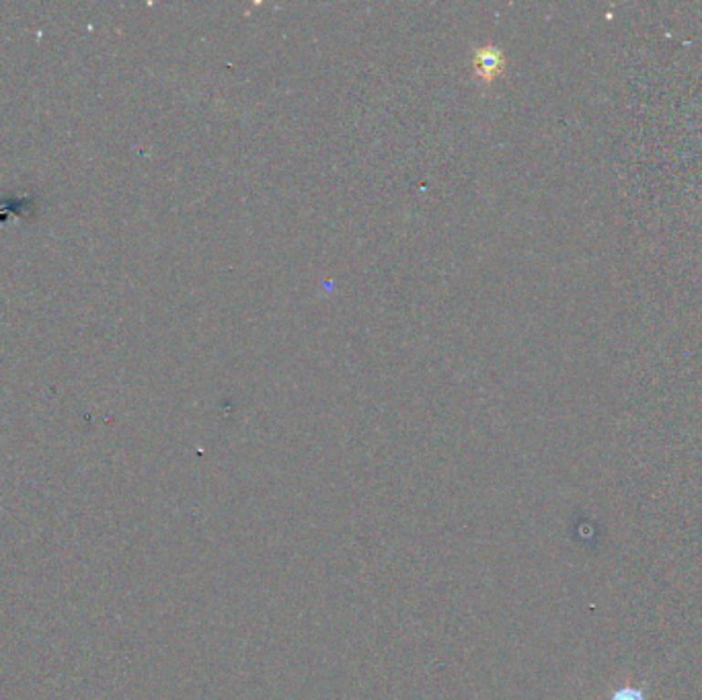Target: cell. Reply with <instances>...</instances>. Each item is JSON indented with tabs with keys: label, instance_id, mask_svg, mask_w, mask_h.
Wrapping results in <instances>:
<instances>
[{
	"label": "cell",
	"instance_id": "obj_1",
	"mask_svg": "<svg viewBox=\"0 0 702 700\" xmlns=\"http://www.w3.org/2000/svg\"><path fill=\"white\" fill-rule=\"evenodd\" d=\"M503 68H506V56H503L499 47L495 46L477 47V52L473 56V70L478 80L491 82L493 78L499 77Z\"/></svg>",
	"mask_w": 702,
	"mask_h": 700
},
{
	"label": "cell",
	"instance_id": "obj_2",
	"mask_svg": "<svg viewBox=\"0 0 702 700\" xmlns=\"http://www.w3.org/2000/svg\"><path fill=\"white\" fill-rule=\"evenodd\" d=\"M613 700H645V698H643V693L637 688H623L613 696Z\"/></svg>",
	"mask_w": 702,
	"mask_h": 700
}]
</instances>
